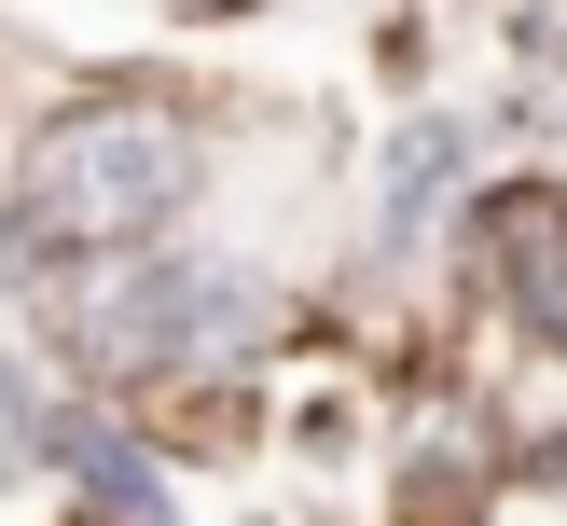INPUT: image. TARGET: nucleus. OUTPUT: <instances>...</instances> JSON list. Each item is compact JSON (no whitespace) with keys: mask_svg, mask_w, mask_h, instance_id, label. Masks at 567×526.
<instances>
[{"mask_svg":"<svg viewBox=\"0 0 567 526\" xmlns=\"http://www.w3.org/2000/svg\"><path fill=\"white\" fill-rule=\"evenodd\" d=\"M28 443H42V457L70 471L111 526H166V471H153V443H138L125 415H97V402H42V430H28Z\"/></svg>","mask_w":567,"mask_h":526,"instance_id":"7ed1b4c3","label":"nucleus"},{"mask_svg":"<svg viewBox=\"0 0 567 526\" xmlns=\"http://www.w3.org/2000/svg\"><path fill=\"white\" fill-rule=\"evenodd\" d=\"M443 181H457V125H402V153H388V249H415L443 221Z\"/></svg>","mask_w":567,"mask_h":526,"instance_id":"39448f33","label":"nucleus"},{"mask_svg":"<svg viewBox=\"0 0 567 526\" xmlns=\"http://www.w3.org/2000/svg\"><path fill=\"white\" fill-rule=\"evenodd\" d=\"M264 319H277L264 277H236V264H125L97 291V360L111 374H181V360H236Z\"/></svg>","mask_w":567,"mask_h":526,"instance_id":"f03ea898","label":"nucleus"},{"mask_svg":"<svg viewBox=\"0 0 567 526\" xmlns=\"http://www.w3.org/2000/svg\"><path fill=\"white\" fill-rule=\"evenodd\" d=\"M194 181H208V153H194L181 111L97 97V111H55L28 138V208L14 221L42 249H138V236H166L194 208Z\"/></svg>","mask_w":567,"mask_h":526,"instance_id":"f257e3e1","label":"nucleus"},{"mask_svg":"<svg viewBox=\"0 0 567 526\" xmlns=\"http://www.w3.org/2000/svg\"><path fill=\"white\" fill-rule=\"evenodd\" d=\"M485 264H498V291L526 305L540 332H567V194H485Z\"/></svg>","mask_w":567,"mask_h":526,"instance_id":"20e7f679","label":"nucleus"}]
</instances>
